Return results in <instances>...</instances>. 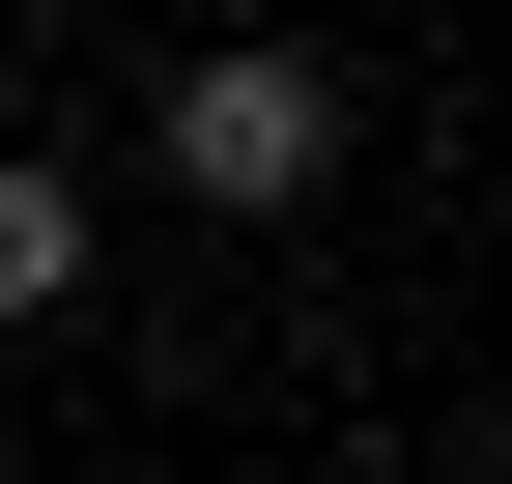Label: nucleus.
<instances>
[{"label": "nucleus", "instance_id": "1", "mask_svg": "<svg viewBox=\"0 0 512 484\" xmlns=\"http://www.w3.org/2000/svg\"><path fill=\"white\" fill-rule=\"evenodd\" d=\"M143 143H171V200H200V228H285L313 171H342V57H171Z\"/></svg>", "mask_w": 512, "mask_h": 484}, {"label": "nucleus", "instance_id": "2", "mask_svg": "<svg viewBox=\"0 0 512 484\" xmlns=\"http://www.w3.org/2000/svg\"><path fill=\"white\" fill-rule=\"evenodd\" d=\"M57 285H86V171H29V143H0V314H57Z\"/></svg>", "mask_w": 512, "mask_h": 484}]
</instances>
